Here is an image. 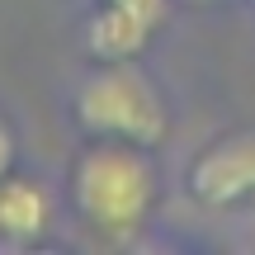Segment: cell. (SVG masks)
<instances>
[{"instance_id": "obj_1", "label": "cell", "mask_w": 255, "mask_h": 255, "mask_svg": "<svg viewBox=\"0 0 255 255\" xmlns=\"http://www.w3.org/2000/svg\"><path fill=\"white\" fill-rule=\"evenodd\" d=\"M156 161L151 146L90 137L71 165V203L95 232L104 237H132L156 208Z\"/></svg>"}, {"instance_id": "obj_2", "label": "cell", "mask_w": 255, "mask_h": 255, "mask_svg": "<svg viewBox=\"0 0 255 255\" xmlns=\"http://www.w3.org/2000/svg\"><path fill=\"white\" fill-rule=\"evenodd\" d=\"M76 128L85 137H114V142L156 146L170 132L165 95L137 62H100L71 95Z\"/></svg>"}, {"instance_id": "obj_3", "label": "cell", "mask_w": 255, "mask_h": 255, "mask_svg": "<svg viewBox=\"0 0 255 255\" xmlns=\"http://www.w3.org/2000/svg\"><path fill=\"white\" fill-rule=\"evenodd\" d=\"M189 194L203 208H237L255 199V128L213 137L189 161Z\"/></svg>"}, {"instance_id": "obj_4", "label": "cell", "mask_w": 255, "mask_h": 255, "mask_svg": "<svg viewBox=\"0 0 255 255\" xmlns=\"http://www.w3.org/2000/svg\"><path fill=\"white\" fill-rule=\"evenodd\" d=\"M52 227V194L33 175H0V241L28 246Z\"/></svg>"}, {"instance_id": "obj_5", "label": "cell", "mask_w": 255, "mask_h": 255, "mask_svg": "<svg viewBox=\"0 0 255 255\" xmlns=\"http://www.w3.org/2000/svg\"><path fill=\"white\" fill-rule=\"evenodd\" d=\"M156 28L146 24V19L128 14V9L109 5V0H100V9H95L90 19H85V52L95 57V62H137V57L146 52V43H151Z\"/></svg>"}, {"instance_id": "obj_6", "label": "cell", "mask_w": 255, "mask_h": 255, "mask_svg": "<svg viewBox=\"0 0 255 255\" xmlns=\"http://www.w3.org/2000/svg\"><path fill=\"white\" fill-rule=\"evenodd\" d=\"M109 5H119V9H128V14L146 19L151 28H161V19L170 14V0H109Z\"/></svg>"}, {"instance_id": "obj_7", "label": "cell", "mask_w": 255, "mask_h": 255, "mask_svg": "<svg viewBox=\"0 0 255 255\" xmlns=\"http://www.w3.org/2000/svg\"><path fill=\"white\" fill-rule=\"evenodd\" d=\"M9 170H14V132L0 119V175H9Z\"/></svg>"}, {"instance_id": "obj_8", "label": "cell", "mask_w": 255, "mask_h": 255, "mask_svg": "<svg viewBox=\"0 0 255 255\" xmlns=\"http://www.w3.org/2000/svg\"><path fill=\"white\" fill-rule=\"evenodd\" d=\"M251 9H255V0H251Z\"/></svg>"}]
</instances>
